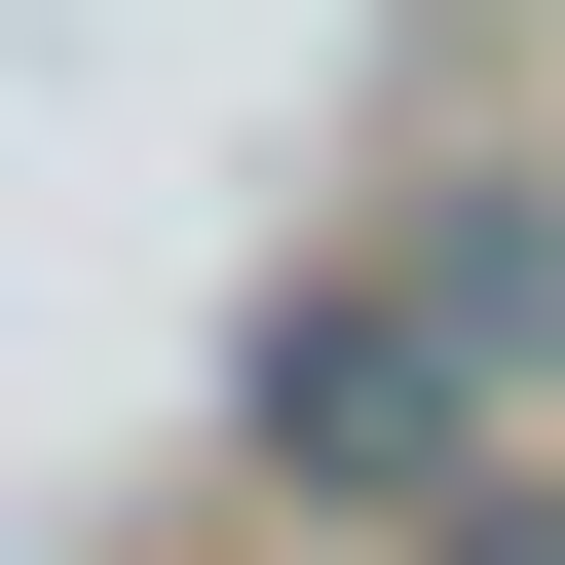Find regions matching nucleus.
Returning <instances> with one entry per match:
<instances>
[{"mask_svg":"<svg viewBox=\"0 0 565 565\" xmlns=\"http://www.w3.org/2000/svg\"><path fill=\"white\" fill-rule=\"evenodd\" d=\"M415 452H452V302H340L302 415H264V490H415Z\"/></svg>","mask_w":565,"mask_h":565,"instance_id":"obj_1","label":"nucleus"},{"mask_svg":"<svg viewBox=\"0 0 565 565\" xmlns=\"http://www.w3.org/2000/svg\"><path fill=\"white\" fill-rule=\"evenodd\" d=\"M415 302H452V377H565V189H490V226L415 264Z\"/></svg>","mask_w":565,"mask_h":565,"instance_id":"obj_2","label":"nucleus"}]
</instances>
